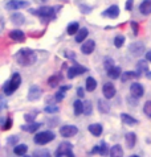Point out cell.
I'll return each instance as SVG.
<instances>
[{"label":"cell","instance_id":"6da1fadb","mask_svg":"<svg viewBox=\"0 0 151 157\" xmlns=\"http://www.w3.org/2000/svg\"><path fill=\"white\" fill-rule=\"evenodd\" d=\"M37 61V56L35 53V50L29 49V48H24V49H20L16 53V62L20 65V66L28 67L32 66V65Z\"/></svg>","mask_w":151,"mask_h":157},{"label":"cell","instance_id":"7a4b0ae2","mask_svg":"<svg viewBox=\"0 0 151 157\" xmlns=\"http://www.w3.org/2000/svg\"><path fill=\"white\" fill-rule=\"evenodd\" d=\"M31 13L37 15L40 17V20H41V23L45 24L56 17V8L44 6V7H40L39 10H31Z\"/></svg>","mask_w":151,"mask_h":157},{"label":"cell","instance_id":"3957f363","mask_svg":"<svg viewBox=\"0 0 151 157\" xmlns=\"http://www.w3.org/2000/svg\"><path fill=\"white\" fill-rule=\"evenodd\" d=\"M20 85H21V75L19 73H15L11 77V79L4 85V94H6L7 97H10V95H12L17 89H19Z\"/></svg>","mask_w":151,"mask_h":157},{"label":"cell","instance_id":"277c9868","mask_svg":"<svg viewBox=\"0 0 151 157\" xmlns=\"http://www.w3.org/2000/svg\"><path fill=\"white\" fill-rule=\"evenodd\" d=\"M56 139V135L53 131H43V132H39L35 135L33 141L37 145H45V144L53 141Z\"/></svg>","mask_w":151,"mask_h":157},{"label":"cell","instance_id":"5b68a950","mask_svg":"<svg viewBox=\"0 0 151 157\" xmlns=\"http://www.w3.org/2000/svg\"><path fill=\"white\" fill-rule=\"evenodd\" d=\"M57 157H61V156H68V157H73L74 153H73V145L70 144L69 141H63L57 148L56 153H55Z\"/></svg>","mask_w":151,"mask_h":157},{"label":"cell","instance_id":"8992f818","mask_svg":"<svg viewBox=\"0 0 151 157\" xmlns=\"http://www.w3.org/2000/svg\"><path fill=\"white\" fill-rule=\"evenodd\" d=\"M77 133H78V128L76 127V125H72V124H66V125H63V127L60 128V135L65 139L73 137Z\"/></svg>","mask_w":151,"mask_h":157},{"label":"cell","instance_id":"52a82bcc","mask_svg":"<svg viewBox=\"0 0 151 157\" xmlns=\"http://www.w3.org/2000/svg\"><path fill=\"white\" fill-rule=\"evenodd\" d=\"M29 6L28 2L25 0H10L7 3L6 8L8 11H19V10H23V8H27Z\"/></svg>","mask_w":151,"mask_h":157},{"label":"cell","instance_id":"ba28073f","mask_svg":"<svg viewBox=\"0 0 151 157\" xmlns=\"http://www.w3.org/2000/svg\"><path fill=\"white\" fill-rule=\"evenodd\" d=\"M88 69L81 66V65H74V66H70L68 69V78L69 79H73V78H76L77 75H81V74L86 73Z\"/></svg>","mask_w":151,"mask_h":157},{"label":"cell","instance_id":"9c48e42d","mask_svg":"<svg viewBox=\"0 0 151 157\" xmlns=\"http://www.w3.org/2000/svg\"><path fill=\"white\" fill-rule=\"evenodd\" d=\"M102 94H104V97L106 99H112L115 97V94H117V90H115V86L112 83V82H108V83H105L104 87H102Z\"/></svg>","mask_w":151,"mask_h":157},{"label":"cell","instance_id":"30bf717a","mask_svg":"<svg viewBox=\"0 0 151 157\" xmlns=\"http://www.w3.org/2000/svg\"><path fill=\"white\" fill-rule=\"evenodd\" d=\"M130 94L135 98H142L145 94V87L141 83H138V82H134V83H131V86H130Z\"/></svg>","mask_w":151,"mask_h":157},{"label":"cell","instance_id":"8fae6325","mask_svg":"<svg viewBox=\"0 0 151 157\" xmlns=\"http://www.w3.org/2000/svg\"><path fill=\"white\" fill-rule=\"evenodd\" d=\"M41 94H43V90L40 89L39 86L33 85V86L29 89V91H28V100H29V102H35V100H39V98L41 97Z\"/></svg>","mask_w":151,"mask_h":157},{"label":"cell","instance_id":"7c38bea8","mask_svg":"<svg viewBox=\"0 0 151 157\" xmlns=\"http://www.w3.org/2000/svg\"><path fill=\"white\" fill-rule=\"evenodd\" d=\"M119 7L118 6H110L108 10H105L102 12V16L104 17H108V19H117L119 16Z\"/></svg>","mask_w":151,"mask_h":157},{"label":"cell","instance_id":"4fadbf2b","mask_svg":"<svg viewBox=\"0 0 151 157\" xmlns=\"http://www.w3.org/2000/svg\"><path fill=\"white\" fill-rule=\"evenodd\" d=\"M129 52L131 54H134L135 57H138V56H142V53L145 52V45L142 42H133L129 46Z\"/></svg>","mask_w":151,"mask_h":157},{"label":"cell","instance_id":"5bb4252c","mask_svg":"<svg viewBox=\"0 0 151 157\" xmlns=\"http://www.w3.org/2000/svg\"><path fill=\"white\" fill-rule=\"evenodd\" d=\"M96 49V41L94 40H86L82 42L81 45V52L84 54H92Z\"/></svg>","mask_w":151,"mask_h":157},{"label":"cell","instance_id":"9a60e30c","mask_svg":"<svg viewBox=\"0 0 151 157\" xmlns=\"http://www.w3.org/2000/svg\"><path fill=\"white\" fill-rule=\"evenodd\" d=\"M10 38L15 42H24L25 41V33L20 29H13L10 32Z\"/></svg>","mask_w":151,"mask_h":157},{"label":"cell","instance_id":"2e32d148","mask_svg":"<svg viewBox=\"0 0 151 157\" xmlns=\"http://www.w3.org/2000/svg\"><path fill=\"white\" fill-rule=\"evenodd\" d=\"M88 129H89V132H90L93 136H96V137H100L101 135H102V132H104V127H102L100 123L90 124V125L88 127Z\"/></svg>","mask_w":151,"mask_h":157},{"label":"cell","instance_id":"e0dca14e","mask_svg":"<svg viewBox=\"0 0 151 157\" xmlns=\"http://www.w3.org/2000/svg\"><path fill=\"white\" fill-rule=\"evenodd\" d=\"M125 141H126V145L129 149H133L137 144V135L134 132H127L125 135Z\"/></svg>","mask_w":151,"mask_h":157},{"label":"cell","instance_id":"ac0fdd59","mask_svg":"<svg viewBox=\"0 0 151 157\" xmlns=\"http://www.w3.org/2000/svg\"><path fill=\"white\" fill-rule=\"evenodd\" d=\"M149 71V63H147V59H139L137 62V73L142 77V74H146Z\"/></svg>","mask_w":151,"mask_h":157},{"label":"cell","instance_id":"d6986e66","mask_svg":"<svg viewBox=\"0 0 151 157\" xmlns=\"http://www.w3.org/2000/svg\"><path fill=\"white\" fill-rule=\"evenodd\" d=\"M139 12L145 16H149L151 13V0H143L139 4Z\"/></svg>","mask_w":151,"mask_h":157},{"label":"cell","instance_id":"ffe728a7","mask_svg":"<svg viewBox=\"0 0 151 157\" xmlns=\"http://www.w3.org/2000/svg\"><path fill=\"white\" fill-rule=\"evenodd\" d=\"M121 120L123 121L125 124H127V125H137L139 123L138 121V119H135L134 116H131V115H129V114H121Z\"/></svg>","mask_w":151,"mask_h":157},{"label":"cell","instance_id":"44dd1931","mask_svg":"<svg viewBox=\"0 0 151 157\" xmlns=\"http://www.w3.org/2000/svg\"><path fill=\"white\" fill-rule=\"evenodd\" d=\"M11 21L15 25H23L25 23V16L23 13H19V12H15L11 15Z\"/></svg>","mask_w":151,"mask_h":157},{"label":"cell","instance_id":"7402d4cb","mask_svg":"<svg viewBox=\"0 0 151 157\" xmlns=\"http://www.w3.org/2000/svg\"><path fill=\"white\" fill-rule=\"evenodd\" d=\"M41 123H35V121H32V123H29V124H25V125H21V129L25 131V132H31V133H33V132H36L37 129L41 128Z\"/></svg>","mask_w":151,"mask_h":157},{"label":"cell","instance_id":"603a6c76","mask_svg":"<svg viewBox=\"0 0 151 157\" xmlns=\"http://www.w3.org/2000/svg\"><path fill=\"white\" fill-rule=\"evenodd\" d=\"M121 74H122V70L119 66H114L112 69H109L108 70V77L112 78V79H118V78H121Z\"/></svg>","mask_w":151,"mask_h":157},{"label":"cell","instance_id":"cb8c5ba5","mask_svg":"<svg viewBox=\"0 0 151 157\" xmlns=\"http://www.w3.org/2000/svg\"><path fill=\"white\" fill-rule=\"evenodd\" d=\"M137 78H141L137 71H125L121 74V82H127L130 79H137Z\"/></svg>","mask_w":151,"mask_h":157},{"label":"cell","instance_id":"d4e9b609","mask_svg":"<svg viewBox=\"0 0 151 157\" xmlns=\"http://www.w3.org/2000/svg\"><path fill=\"white\" fill-rule=\"evenodd\" d=\"M88 34H89V30H88L86 28H81V29H78V32L76 33V42L82 44L84 41H85V38L88 37Z\"/></svg>","mask_w":151,"mask_h":157},{"label":"cell","instance_id":"484cf974","mask_svg":"<svg viewBox=\"0 0 151 157\" xmlns=\"http://www.w3.org/2000/svg\"><path fill=\"white\" fill-rule=\"evenodd\" d=\"M85 89H86V91H89V93H93V91L97 89V81L93 77H88L86 78Z\"/></svg>","mask_w":151,"mask_h":157},{"label":"cell","instance_id":"4316f807","mask_svg":"<svg viewBox=\"0 0 151 157\" xmlns=\"http://www.w3.org/2000/svg\"><path fill=\"white\" fill-rule=\"evenodd\" d=\"M109 155L112 156V157H121V156H123V149H122V147L119 145V144H115V145H113L112 148H110Z\"/></svg>","mask_w":151,"mask_h":157},{"label":"cell","instance_id":"83f0119b","mask_svg":"<svg viewBox=\"0 0 151 157\" xmlns=\"http://www.w3.org/2000/svg\"><path fill=\"white\" fill-rule=\"evenodd\" d=\"M27 151H28V147L25 144H16L15 148H13V153L16 156H24L27 153Z\"/></svg>","mask_w":151,"mask_h":157},{"label":"cell","instance_id":"f1b7e54d","mask_svg":"<svg viewBox=\"0 0 151 157\" xmlns=\"http://www.w3.org/2000/svg\"><path fill=\"white\" fill-rule=\"evenodd\" d=\"M73 108H74V115H81L84 114V102L81 99H77V100H74V103H73Z\"/></svg>","mask_w":151,"mask_h":157},{"label":"cell","instance_id":"f546056e","mask_svg":"<svg viewBox=\"0 0 151 157\" xmlns=\"http://www.w3.org/2000/svg\"><path fill=\"white\" fill-rule=\"evenodd\" d=\"M98 111L101 114H109L110 112V106L106 100H104V99L98 100Z\"/></svg>","mask_w":151,"mask_h":157},{"label":"cell","instance_id":"4dcf8cb0","mask_svg":"<svg viewBox=\"0 0 151 157\" xmlns=\"http://www.w3.org/2000/svg\"><path fill=\"white\" fill-rule=\"evenodd\" d=\"M61 79H63V77H61V74H56V75H52L49 77V79H48V85L51 87H57L60 85Z\"/></svg>","mask_w":151,"mask_h":157},{"label":"cell","instance_id":"1f68e13d","mask_svg":"<svg viewBox=\"0 0 151 157\" xmlns=\"http://www.w3.org/2000/svg\"><path fill=\"white\" fill-rule=\"evenodd\" d=\"M78 29H80V24L78 23H70L68 25V28H66V32H68V34H70V36H73V34H76L78 32Z\"/></svg>","mask_w":151,"mask_h":157},{"label":"cell","instance_id":"d6a6232c","mask_svg":"<svg viewBox=\"0 0 151 157\" xmlns=\"http://www.w3.org/2000/svg\"><path fill=\"white\" fill-rule=\"evenodd\" d=\"M125 36L123 34H118V36H115V38H114V46L115 48H122L123 46V44H125Z\"/></svg>","mask_w":151,"mask_h":157},{"label":"cell","instance_id":"836d02e7","mask_svg":"<svg viewBox=\"0 0 151 157\" xmlns=\"http://www.w3.org/2000/svg\"><path fill=\"white\" fill-rule=\"evenodd\" d=\"M92 112H93V104L92 102H89V100H85L84 102V115H92Z\"/></svg>","mask_w":151,"mask_h":157},{"label":"cell","instance_id":"e575fe53","mask_svg":"<svg viewBox=\"0 0 151 157\" xmlns=\"http://www.w3.org/2000/svg\"><path fill=\"white\" fill-rule=\"evenodd\" d=\"M109 152H110V148L108 147V144H106L105 141H102L101 145H100V155L106 156V155H109Z\"/></svg>","mask_w":151,"mask_h":157},{"label":"cell","instance_id":"d590c367","mask_svg":"<svg viewBox=\"0 0 151 157\" xmlns=\"http://www.w3.org/2000/svg\"><path fill=\"white\" fill-rule=\"evenodd\" d=\"M143 112L146 116L151 119V100H147V102L143 104Z\"/></svg>","mask_w":151,"mask_h":157},{"label":"cell","instance_id":"8d00e7d4","mask_svg":"<svg viewBox=\"0 0 151 157\" xmlns=\"http://www.w3.org/2000/svg\"><path fill=\"white\" fill-rule=\"evenodd\" d=\"M60 111V108L57 106H51V104H48V106L44 108V112H47V114H57V112Z\"/></svg>","mask_w":151,"mask_h":157},{"label":"cell","instance_id":"74e56055","mask_svg":"<svg viewBox=\"0 0 151 157\" xmlns=\"http://www.w3.org/2000/svg\"><path fill=\"white\" fill-rule=\"evenodd\" d=\"M113 66H114V59H113V58H110V57L105 58V61H104V67H105V70L108 71L109 69H112Z\"/></svg>","mask_w":151,"mask_h":157},{"label":"cell","instance_id":"f35d334b","mask_svg":"<svg viewBox=\"0 0 151 157\" xmlns=\"http://www.w3.org/2000/svg\"><path fill=\"white\" fill-rule=\"evenodd\" d=\"M32 156H35V157H37V156L49 157V156H51V153H49V152H48V149H40V151H35L33 153H32Z\"/></svg>","mask_w":151,"mask_h":157},{"label":"cell","instance_id":"ab89813d","mask_svg":"<svg viewBox=\"0 0 151 157\" xmlns=\"http://www.w3.org/2000/svg\"><path fill=\"white\" fill-rule=\"evenodd\" d=\"M55 99H56V102H57V103L63 102V100L65 99V91H63V90L57 91V93L55 94Z\"/></svg>","mask_w":151,"mask_h":157},{"label":"cell","instance_id":"60d3db41","mask_svg":"<svg viewBox=\"0 0 151 157\" xmlns=\"http://www.w3.org/2000/svg\"><path fill=\"white\" fill-rule=\"evenodd\" d=\"M12 124H13L12 117H7V119H6V123H4V124L2 125V129H3V131H8V129H11Z\"/></svg>","mask_w":151,"mask_h":157},{"label":"cell","instance_id":"b9f144b4","mask_svg":"<svg viewBox=\"0 0 151 157\" xmlns=\"http://www.w3.org/2000/svg\"><path fill=\"white\" fill-rule=\"evenodd\" d=\"M130 25L133 28V33H134V36H138V33H139V25H138V23H137V21H131Z\"/></svg>","mask_w":151,"mask_h":157},{"label":"cell","instance_id":"7bdbcfd3","mask_svg":"<svg viewBox=\"0 0 151 157\" xmlns=\"http://www.w3.org/2000/svg\"><path fill=\"white\" fill-rule=\"evenodd\" d=\"M138 99L139 98H135V97H133V95H131V97H129L127 98V104H129V106H137V104H138Z\"/></svg>","mask_w":151,"mask_h":157},{"label":"cell","instance_id":"ee69618b","mask_svg":"<svg viewBox=\"0 0 151 157\" xmlns=\"http://www.w3.org/2000/svg\"><path fill=\"white\" fill-rule=\"evenodd\" d=\"M37 112H33V114H25L24 115V119L28 121V123H32V121H35V117H36Z\"/></svg>","mask_w":151,"mask_h":157},{"label":"cell","instance_id":"f6af8a7d","mask_svg":"<svg viewBox=\"0 0 151 157\" xmlns=\"http://www.w3.org/2000/svg\"><path fill=\"white\" fill-rule=\"evenodd\" d=\"M17 141H19V137H17V136H11V137L7 139V144H8V145H16Z\"/></svg>","mask_w":151,"mask_h":157},{"label":"cell","instance_id":"bcb514c9","mask_svg":"<svg viewBox=\"0 0 151 157\" xmlns=\"http://www.w3.org/2000/svg\"><path fill=\"white\" fill-rule=\"evenodd\" d=\"M80 10H81V12L82 13H90L92 12V7H88V6H85V4H81V6H80Z\"/></svg>","mask_w":151,"mask_h":157},{"label":"cell","instance_id":"7dc6e473","mask_svg":"<svg viewBox=\"0 0 151 157\" xmlns=\"http://www.w3.org/2000/svg\"><path fill=\"white\" fill-rule=\"evenodd\" d=\"M7 107V99L0 95V111H3Z\"/></svg>","mask_w":151,"mask_h":157},{"label":"cell","instance_id":"c3c4849f","mask_svg":"<svg viewBox=\"0 0 151 157\" xmlns=\"http://www.w3.org/2000/svg\"><path fill=\"white\" fill-rule=\"evenodd\" d=\"M133 7H134V0H127L126 4H125V8L126 11H131Z\"/></svg>","mask_w":151,"mask_h":157},{"label":"cell","instance_id":"681fc988","mask_svg":"<svg viewBox=\"0 0 151 157\" xmlns=\"http://www.w3.org/2000/svg\"><path fill=\"white\" fill-rule=\"evenodd\" d=\"M77 95H78V98H85V90H84L82 87H78L77 89Z\"/></svg>","mask_w":151,"mask_h":157},{"label":"cell","instance_id":"f907efd6","mask_svg":"<svg viewBox=\"0 0 151 157\" xmlns=\"http://www.w3.org/2000/svg\"><path fill=\"white\" fill-rule=\"evenodd\" d=\"M4 27H6V21H4V17L0 16V33L4 30Z\"/></svg>","mask_w":151,"mask_h":157},{"label":"cell","instance_id":"816d5d0a","mask_svg":"<svg viewBox=\"0 0 151 157\" xmlns=\"http://www.w3.org/2000/svg\"><path fill=\"white\" fill-rule=\"evenodd\" d=\"M94 153H100V145L93 147V149H92V152H90V155H94Z\"/></svg>","mask_w":151,"mask_h":157},{"label":"cell","instance_id":"f5cc1de1","mask_svg":"<svg viewBox=\"0 0 151 157\" xmlns=\"http://www.w3.org/2000/svg\"><path fill=\"white\" fill-rule=\"evenodd\" d=\"M146 59H147V62H151V50L146 52Z\"/></svg>","mask_w":151,"mask_h":157},{"label":"cell","instance_id":"db71d44e","mask_svg":"<svg viewBox=\"0 0 151 157\" xmlns=\"http://www.w3.org/2000/svg\"><path fill=\"white\" fill-rule=\"evenodd\" d=\"M66 53L69 54V56H66V57H69V58H72V59H74V58H76V57H74L76 54H74V53H72V52H66Z\"/></svg>","mask_w":151,"mask_h":157},{"label":"cell","instance_id":"11a10c76","mask_svg":"<svg viewBox=\"0 0 151 157\" xmlns=\"http://www.w3.org/2000/svg\"><path fill=\"white\" fill-rule=\"evenodd\" d=\"M69 89H70V86H69V85H66V86H63V87H61L60 90H63V91H68Z\"/></svg>","mask_w":151,"mask_h":157},{"label":"cell","instance_id":"9f6ffc18","mask_svg":"<svg viewBox=\"0 0 151 157\" xmlns=\"http://www.w3.org/2000/svg\"><path fill=\"white\" fill-rule=\"evenodd\" d=\"M146 78H147V79H151V71L146 73Z\"/></svg>","mask_w":151,"mask_h":157},{"label":"cell","instance_id":"6f0895ef","mask_svg":"<svg viewBox=\"0 0 151 157\" xmlns=\"http://www.w3.org/2000/svg\"><path fill=\"white\" fill-rule=\"evenodd\" d=\"M4 120H6V119H3V117H0V124H2V125H3V123H4Z\"/></svg>","mask_w":151,"mask_h":157},{"label":"cell","instance_id":"680465c9","mask_svg":"<svg viewBox=\"0 0 151 157\" xmlns=\"http://www.w3.org/2000/svg\"><path fill=\"white\" fill-rule=\"evenodd\" d=\"M40 2H43V3H45V2H48V0H40Z\"/></svg>","mask_w":151,"mask_h":157}]
</instances>
